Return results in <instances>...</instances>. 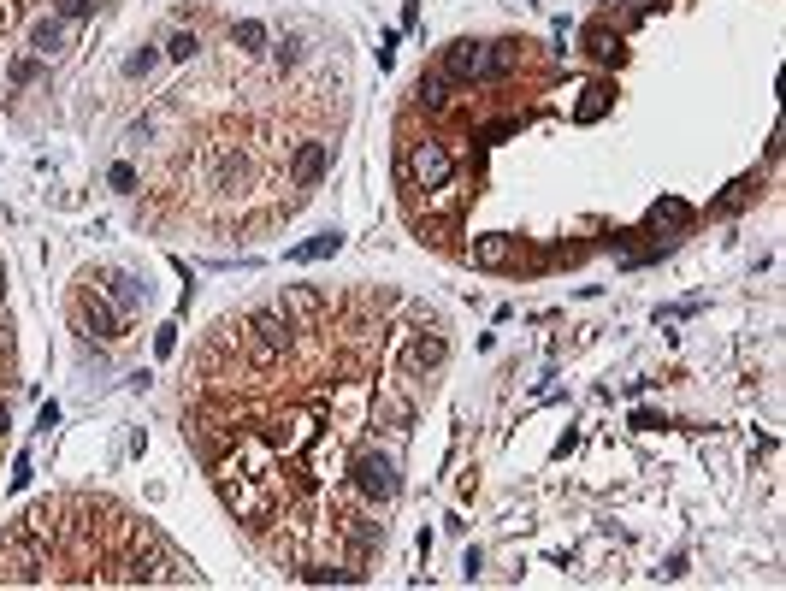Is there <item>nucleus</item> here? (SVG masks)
Here are the masks:
<instances>
[{
    "mask_svg": "<svg viewBox=\"0 0 786 591\" xmlns=\"http://www.w3.org/2000/svg\"><path fill=\"white\" fill-rule=\"evenodd\" d=\"M213 485H219V497H225V509L237 515V521H249V526H261L266 515H272V491H266L261 479L243 467L237 456H225V461H213Z\"/></svg>",
    "mask_w": 786,
    "mask_h": 591,
    "instance_id": "1",
    "label": "nucleus"
},
{
    "mask_svg": "<svg viewBox=\"0 0 786 591\" xmlns=\"http://www.w3.org/2000/svg\"><path fill=\"white\" fill-rule=\"evenodd\" d=\"M349 485H355V497H361L367 509H391L396 491H402L396 461L385 456V450H373V444H361V450L349 456Z\"/></svg>",
    "mask_w": 786,
    "mask_h": 591,
    "instance_id": "2",
    "label": "nucleus"
},
{
    "mask_svg": "<svg viewBox=\"0 0 786 591\" xmlns=\"http://www.w3.org/2000/svg\"><path fill=\"white\" fill-rule=\"evenodd\" d=\"M243 337H249V361H255V367H272V361L284 355V343H290V320H284L278 308H261V314L243 320Z\"/></svg>",
    "mask_w": 786,
    "mask_h": 591,
    "instance_id": "3",
    "label": "nucleus"
},
{
    "mask_svg": "<svg viewBox=\"0 0 786 591\" xmlns=\"http://www.w3.org/2000/svg\"><path fill=\"white\" fill-rule=\"evenodd\" d=\"M402 172H408L420 190H438V184H450V148H444V142H414L408 160H402Z\"/></svg>",
    "mask_w": 786,
    "mask_h": 591,
    "instance_id": "4",
    "label": "nucleus"
},
{
    "mask_svg": "<svg viewBox=\"0 0 786 591\" xmlns=\"http://www.w3.org/2000/svg\"><path fill=\"white\" fill-rule=\"evenodd\" d=\"M444 361H450V337H444L438 326L414 331V343L402 349V367H408V373H438Z\"/></svg>",
    "mask_w": 786,
    "mask_h": 591,
    "instance_id": "5",
    "label": "nucleus"
},
{
    "mask_svg": "<svg viewBox=\"0 0 786 591\" xmlns=\"http://www.w3.org/2000/svg\"><path fill=\"white\" fill-rule=\"evenodd\" d=\"M278 314H284L290 326H314V320L326 314V290H314V284H284Z\"/></svg>",
    "mask_w": 786,
    "mask_h": 591,
    "instance_id": "6",
    "label": "nucleus"
},
{
    "mask_svg": "<svg viewBox=\"0 0 786 591\" xmlns=\"http://www.w3.org/2000/svg\"><path fill=\"white\" fill-rule=\"evenodd\" d=\"M444 71L450 77H491L497 71V60H491V42H450V54H444Z\"/></svg>",
    "mask_w": 786,
    "mask_h": 591,
    "instance_id": "7",
    "label": "nucleus"
},
{
    "mask_svg": "<svg viewBox=\"0 0 786 591\" xmlns=\"http://www.w3.org/2000/svg\"><path fill=\"white\" fill-rule=\"evenodd\" d=\"M77 326L89 331V337H101V343L125 337V331H119V308H107V302H101V296H89V290L77 296Z\"/></svg>",
    "mask_w": 786,
    "mask_h": 591,
    "instance_id": "8",
    "label": "nucleus"
},
{
    "mask_svg": "<svg viewBox=\"0 0 786 591\" xmlns=\"http://www.w3.org/2000/svg\"><path fill=\"white\" fill-rule=\"evenodd\" d=\"M326 160H331L326 142H302V148H296V160H290V178H296V190H314V184L326 178Z\"/></svg>",
    "mask_w": 786,
    "mask_h": 591,
    "instance_id": "9",
    "label": "nucleus"
},
{
    "mask_svg": "<svg viewBox=\"0 0 786 591\" xmlns=\"http://www.w3.org/2000/svg\"><path fill=\"white\" fill-rule=\"evenodd\" d=\"M473 266H485V272H497V266H515V237H503V231H491V237H473Z\"/></svg>",
    "mask_w": 786,
    "mask_h": 591,
    "instance_id": "10",
    "label": "nucleus"
},
{
    "mask_svg": "<svg viewBox=\"0 0 786 591\" xmlns=\"http://www.w3.org/2000/svg\"><path fill=\"white\" fill-rule=\"evenodd\" d=\"M379 426H391L396 438H402V432L414 426V396H402L385 385V391H379Z\"/></svg>",
    "mask_w": 786,
    "mask_h": 591,
    "instance_id": "11",
    "label": "nucleus"
},
{
    "mask_svg": "<svg viewBox=\"0 0 786 591\" xmlns=\"http://www.w3.org/2000/svg\"><path fill=\"white\" fill-rule=\"evenodd\" d=\"M107 296H113L119 314H131L136 302H142V284H136L131 272H107Z\"/></svg>",
    "mask_w": 786,
    "mask_h": 591,
    "instance_id": "12",
    "label": "nucleus"
},
{
    "mask_svg": "<svg viewBox=\"0 0 786 591\" xmlns=\"http://www.w3.org/2000/svg\"><path fill=\"white\" fill-rule=\"evenodd\" d=\"M686 219H692V207H686V201H674V196L651 207V225H656V231H680Z\"/></svg>",
    "mask_w": 786,
    "mask_h": 591,
    "instance_id": "13",
    "label": "nucleus"
},
{
    "mask_svg": "<svg viewBox=\"0 0 786 591\" xmlns=\"http://www.w3.org/2000/svg\"><path fill=\"white\" fill-rule=\"evenodd\" d=\"M60 42H66V24H60V18H42V24H36V30H30V48H36V54H42V60H48V54H54V48H60Z\"/></svg>",
    "mask_w": 786,
    "mask_h": 591,
    "instance_id": "14",
    "label": "nucleus"
},
{
    "mask_svg": "<svg viewBox=\"0 0 786 591\" xmlns=\"http://www.w3.org/2000/svg\"><path fill=\"white\" fill-rule=\"evenodd\" d=\"M231 42H237L243 54H261V48H266V24H255V18H243V24L231 30Z\"/></svg>",
    "mask_w": 786,
    "mask_h": 591,
    "instance_id": "15",
    "label": "nucleus"
},
{
    "mask_svg": "<svg viewBox=\"0 0 786 591\" xmlns=\"http://www.w3.org/2000/svg\"><path fill=\"white\" fill-rule=\"evenodd\" d=\"M337 243H343L337 231H320L314 243H302V249H296V261H326V255H337Z\"/></svg>",
    "mask_w": 786,
    "mask_h": 591,
    "instance_id": "16",
    "label": "nucleus"
},
{
    "mask_svg": "<svg viewBox=\"0 0 786 591\" xmlns=\"http://www.w3.org/2000/svg\"><path fill=\"white\" fill-rule=\"evenodd\" d=\"M302 580H314V586H337V580H355V574H349V568H326V562H308V568H302Z\"/></svg>",
    "mask_w": 786,
    "mask_h": 591,
    "instance_id": "17",
    "label": "nucleus"
},
{
    "mask_svg": "<svg viewBox=\"0 0 786 591\" xmlns=\"http://www.w3.org/2000/svg\"><path fill=\"white\" fill-rule=\"evenodd\" d=\"M42 77V54H30V60H12V83L24 89V83H36Z\"/></svg>",
    "mask_w": 786,
    "mask_h": 591,
    "instance_id": "18",
    "label": "nucleus"
},
{
    "mask_svg": "<svg viewBox=\"0 0 786 591\" xmlns=\"http://www.w3.org/2000/svg\"><path fill=\"white\" fill-rule=\"evenodd\" d=\"M603 107H609V89H591L586 101H580V119H586V125H591V119H603Z\"/></svg>",
    "mask_w": 786,
    "mask_h": 591,
    "instance_id": "19",
    "label": "nucleus"
},
{
    "mask_svg": "<svg viewBox=\"0 0 786 591\" xmlns=\"http://www.w3.org/2000/svg\"><path fill=\"white\" fill-rule=\"evenodd\" d=\"M296 60H302V42H278V48H272V66L278 71H290Z\"/></svg>",
    "mask_w": 786,
    "mask_h": 591,
    "instance_id": "20",
    "label": "nucleus"
},
{
    "mask_svg": "<svg viewBox=\"0 0 786 591\" xmlns=\"http://www.w3.org/2000/svg\"><path fill=\"white\" fill-rule=\"evenodd\" d=\"M166 54H172V60H190V54H196V36H190V30H178V36L166 42Z\"/></svg>",
    "mask_w": 786,
    "mask_h": 591,
    "instance_id": "21",
    "label": "nucleus"
},
{
    "mask_svg": "<svg viewBox=\"0 0 786 591\" xmlns=\"http://www.w3.org/2000/svg\"><path fill=\"white\" fill-rule=\"evenodd\" d=\"M154 66H160V54H154V48H142V54H131V66H125V71H131V77H148Z\"/></svg>",
    "mask_w": 786,
    "mask_h": 591,
    "instance_id": "22",
    "label": "nucleus"
},
{
    "mask_svg": "<svg viewBox=\"0 0 786 591\" xmlns=\"http://www.w3.org/2000/svg\"><path fill=\"white\" fill-rule=\"evenodd\" d=\"M586 42H591V54H597V60H615V48H609V30H591Z\"/></svg>",
    "mask_w": 786,
    "mask_h": 591,
    "instance_id": "23",
    "label": "nucleus"
},
{
    "mask_svg": "<svg viewBox=\"0 0 786 591\" xmlns=\"http://www.w3.org/2000/svg\"><path fill=\"white\" fill-rule=\"evenodd\" d=\"M113 190H136V172H131V166H113Z\"/></svg>",
    "mask_w": 786,
    "mask_h": 591,
    "instance_id": "24",
    "label": "nucleus"
},
{
    "mask_svg": "<svg viewBox=\"0 0 786 591\" xmlns=\"http://www.w3.org/2000/svg\"><path fill=\"white\" fill-rule=\"evenodd\" d=\"M12 18H18V0H0V30H12Z\"/></svg>",
    "mask_w": 786,
    "mask_h": 591,
    "instance_id": "25",
    "label": "nucleus"
},
{
    "mask_svg": "<svg viewBox=\"0 0 786 591\" xmlns=\"http://www.w3.org/2000/svg\"><path fill=\"white\" fill-rule=\"evenodd\" d=\"M89 6H95V0H66V12H71V18H83Z\"/></svg>",
    "mask_w": 786,
    "mask_h": 591,
    "instance_id": "26",
    "label": "nucleus"
},
{
    "mask_svg": "<svg viewBox=\"0 0 786 591\" xmlns=\"http://www.w3.org/2000/svg\"><path fill=\"white\" fill-rule=\"evenodd\" d=\"M0 432H6V408H0Z\"/></svg>",
    "mask_w": 786,
    "mask_h": 591,
    "instance_id": "27",
    "label": "nucleus"
}]
</instances>
